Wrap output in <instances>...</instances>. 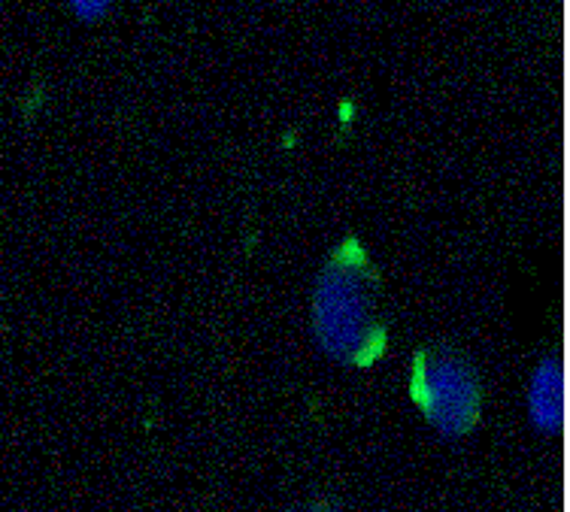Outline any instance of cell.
<instances>
[{"instance_id": "6da1fadb", "label": "cell", "mask_w": 570, "mask_h": 512, "mask_svg": "<svg viewBox=\"0 0 570 512\" xmlns=\"http://www.w3.org/2000/svg\"><path fill=\"white\" fill-rule=\"evenodd\" d=\"M313 337L337 364L371 367L383 358L389 343L383 279L355 237H346L322 264L313 292Z\"/></svg>"}, {"instance_id": "7a4b0ae2", "label": "cell", "mask_w": 570, "mask_h": 512, "mask_svg": "<svg viewBox=\"0 0 570 512\" xmlns=\"http://www.w3.org/2000/svg\"><path fill=\"white\" fill-rule=\"evenodd\" d=\"M410 394L438 434L468 436L483 413V380L452 343H428L410 364Z\"/></svg>"}, {"instance_id": "3957f363", "label": "cell", "mask_w": 570, "mask_h": 512, "mask_svg": "<svg viewBox=\"0 0 570 512\" xmlns=\"http://www.w3.org/2000/svg\"><path fill=\"white\" fill-rule=\"evenodd\" d=\"M528 419L543 434H561L568 427V364L549 355L528 380Z\"/></svg>"}, {"instance_id": "277c9868", "label": "cell", "mask_w": 570, "mask_h": 512, "mask_svg": "<svg viewBox=\"0 0 570 512\" xmlns=\"http://www.w3.org/2000/svg\"><path fill=\"white\" fill-rule=\"evenodd\" d=\"M70 3V10L77 12L79 19H86V22H95L100 19L104 12L110 10L112 0H67Z\"/></svg>"}, {"instance_id": "5b68a950", "label": "cell", "mask_w": 570, "mask_h": 512, "mask_svg": "<svg viewBox=\"0 0 570 512\" xmlns=\"http://www.w3.org/2000/svg\"><path fill=\"white\" fill-rule=\"evenodd\" d=\"M309 512H331V510H328V506H313Z\"/></svg>"}]
</instances>
